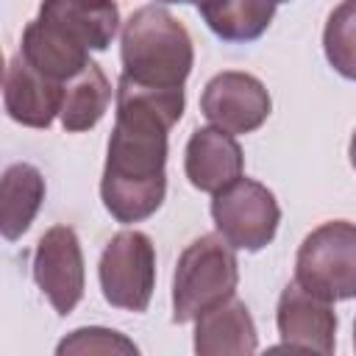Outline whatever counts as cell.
<instances>
[{"instance_id":"cell-1","label":"cell","mask_w":356,"mask_h":356,"mask_svg":"<svg viewBox=\"0 0 356 356\" xmlns=\"http://www.w3.org/2000/svg\"><path fill=\"white\" fill-rule=\"evenodd\" d=\"M184 89H153L120 75L100 197L117 222L153 217L167 195V134L184 117Z\"/></svg>"},{"instance_id":"cell-2","label":"cell","mask_w":356,"mask_h":356,"mask_svg":"<svg viewBox=\"0 0 356 356\" xmlns=\"http://www.w3.org/2000/svg\"><path fill=\"white\" fill-rule=\"evenodd\" d=\"M120 58L122 75L134 83L184 89L195 64V47L184 22L164 6L150 3L125 19L120 33Z\"/></svg>"},{"instance_id":"cell-3","label":"cell","mask_w":356,"mask_h":356,"mask_svg":"<svg viewBox=\"0 0 356 356\" xmlns=\"http://www.w3.org/2000/svg\"><path fill=\"white\" fill-rule=\"evenodd\" d=\"M239 261L220 234L197 236L184 248L172 273V320L192 323L236 292Z\"/></svg>"},{"instance_id":"cell-4","label":"cell","mask_w":356,"mask_h":356,"mask_svg":"<svg viewBox=\"0 0 356 356\" xmlns=\"http://www.w3.org/2000/svg\"><path fill=\"white\" fill-rule=\"evenodd\" d=\"M295 281L325 300L356 298V222L317 225L298 248Z\"/></svg>"},{"instance_id":"cell-5","label":"cell","mask_w":356,"mask_h":356,"mask_svg":"<svg viewBox=\"0 0 356 356\" xmlns=\"http://www.w3.org/2000/svg\"><path fill=\"white\" fill-rule=\"evenodd\" d=\"M211 220L217 225V234L234 250L256 253L275 239L281 206L264 184L239 175L236 181L214 192Z\"/></svg>"},{"instance_id":"cell-6","label":"cell","mask_w":356,"mask_h":356,"mask_svg":"<svg viewBox=\"0 0 356 356\" xmlns=\"http://www.w3.org/2000/svg\"><path fill=\"white\" fill-rule=\"evenodd\" d=\"M100 289L108 306L142 314L150 306L156 286V248L153 239L136 228L120 231L103 248Z\"/></svg>"},{"instance_id":"cell-7","label":"cell","mask_w":356,"mask_h":356,"mask_svg":"<svg viewBox=\"0 0 356 356\" xmlns=\"http://www.w3.org/2000/svg\"><path fill=\"white\" fill-rule=\"evenodd\" d=\"M33 281L50 306L67 317L83 298L86 275H83V250L75 228L53 225L47 228L33 250Z\"/></svg>"},{"instance_id":"cell-8","label":"cell","mask_w":356,"mask_h":356,"mask_svg":"<svg viewBox=\"0 0 356 356\" xmlns=\"http://www.w3.org/2000/svg\"><path fill=\"white\" fill-rule=\"evenodd\" d=\"M200 111L211 125L236 136L261 128L273 111V100L256 75L222 70L203 86Z\"/></svg>"},{"instance_id":"cell-9","label":"cell","mask_w":356,"mask_h":356,"mask_svg":"<svg viewBox=\"0 0 356 356\" xmlns=\"http://www.w3.org/2000/svg\"><path fill=\"white\" fill-rule=\"evenodd\" d=\"M275 325L281 334L278 350L334 353L337 345V314L331 300L309 292L295 278L284 286L275 306Z\"/></svg>"},{"instance_id":"cell-10","label":"cell","mask_w":356,"mask_h":356,"mask_svg":"<svg viewBox=\"0 0 356 356\" xmlns=\"http://www.w3.org/2000/svg\"><path fill=\"white\" fill-rule=\"evenodd\" d=\"M64 83L42 75L19 53L6 67L3 103L14 122L28 128H50L61 111Z\"/></svg>"},{"instance_id":"cell-11","label":"cell","mask_w":356,"mask_h":356,"mask_svg":"<svg viewBox=\"0 0 356 356\" xmlns=\"http://www.w3.org/2000/svg\"><path fill=\"white\" fill-rule=\"evenodd\" d=\"M242 170H245V156L234 134L217 125L192 131L184 153V172L195 189L214 195L231 181H236Z\"/></svg>"},{"instance_id":"cell-12","label":"cell","mask_w":356,"mask_h":356,"mask_svg":"<svg viewBox=\"0 0 356 356\" xmlns=\"http://www.w3.org/2000/svg\"><path fill=\"white\" fill-rule=\"evenodd\" d=\"M39 19L86 50H106L120 31V8L114 0H42Z\"/></svg>"},{"instance_id":"cell-13","label":"cell","mask_w":356,"mask_h":356,"mask_svg":"<svg viewBox=\"0 0 356 356\" xmlns=\"http://www.w3.org/2000/svg\"><path fill=\"white\" fill-rule=\"evenodd\" d=\"M259 334L248 306L231 295L222 303L195 317V353L197 356H245L256 353Z\"/></svg>"},{"instance_id":"cell-14","label":"cell","mask_w":356,"mask_h":356,"mask_svg":"<svg viewBox=\"0 0 356 356\" xmlns=\"http://www.w3.org/2000/svg\"><path fill=\"white\" fill-rule=\"evenodd\" d=\"M19 56L36 67L42 75L64 83L72 75H78L92 58L89 50L78 42H72L70 36H64L58 28L47 25L44 19H31L22 31V42H19Z\"/></svg>"},{"instance_id":"cell-15","label":"cell","mask_w":356,"mask_h":356,"mask_svg":"<svg viewBox=\"0 0 356 356\" xmlns=\"http://www.w3.org/2000/svg\"><path fill=\"white\" fill-rule=\"evenodd\" d=\"M44 178L42 172L28 164V161H17L3 172L0 181V234L6 242L19 239L33 217L39 214L42 203H44Z\"/></svg>"},{"instance_id":"cell-16","label":"cell","mask_w":356,"mask_h":356,"mask_svg":"<svg viewBox=\"0 0 356 356\" xmlns=\"http://www.w3.org/2000/svg\"><path fill=\"white\" fill-rule=\"evenodd\" d=\"M108 100H111V83L106 72L100 70V64L89 61L78 75L64 81L61 111H58L64 131L81 134V131L95 128L103 120Z\"/></svg>"},{"instance_id":"cell-17","label":"cell","mask_w":356,"mask_h":356,"mask_svg":"<svg viewBox=\"0 0 356 356\" xmlns=\"http://www.w3.org/2000/svg\"><path fill=\"white\" fill-rule=\"evenodd\" d=\"M195 6L222 42H253L275 17L273 0H195Z\"/></svg>"},{"instance_id":"cell-18","label":"cell","mask_w":356,"mask_h":356,"mask_svg":"<svg viewBox=\"0 0 356 356\" xmlns=\"http://www.w3.org/2000/svg\"><path fill=\"white\" fill-rule=\"evenodd\" d=\"M323 50L328 64L348 81H356V0H342L325 22Z\"/></svg>"},{"instance_id":"cell-19","label":"cell","mask_w":356,"mask_h":356,"mask_svg":"<svg viewBox=\"0 0 356 356\" xmlns=\"http://www.w3.org/2000/svg\"><path fill=\"white\" fill-rule=\"evenodd\" d=\"M56 353L58 356H64V353H134L136 356L139 348L120 331L86 325V328H75L70 337H64L58 342Z\"/></svg>"},{"instance_id":"cell-20","label":"cell","mask_w":356,"mask_h":356,"mask_svg":"<svg viewBox=\"0 0 356 356\" xmlns=\"http://www.w3.org/2000/svg\"><path fill=\"white\" fill-rule=\"evenodd\" d=\"M348 156H350V164H353V170H356V131H353V136H350V145H348Z\"/></svg>"},{"instance_id":"cell-21","label":"cell","mask_w":356,"mask_h":356,"mask_svg":"<svg viewBox=\"0 0 356 356\" xmlns=\"http://www.w3.org/2000/svg\"><path fill=\"white\" fill-rule=\"evenodd\" d=\"M161 3H195V0H161Z\"/></svg>"},{"instance_id":"cell-22","label":"cell","mask_w":356,"mask_h":356,"mask_svg":"<svg viewBox=\"0 0 356 356\" xmlns=\"http://www.w3.org/2000/svg\"><path fill=\"white\" fill-rule=\"evenodd\" d=\"M353 348H356V323H353Z\"/></svg>"},{"instance_id":"cell-23","label":"cell","mask_w":356,"mask_h":356,"mask_svg":"<svg viewBox=\"0 0 356 356\" xmlns=\"http://www.w3.org/2000/svg\"><path fill=\"white\" fill-rule=\"evenodd\" d=\"M273 3H275V6H278V3H286V0H273Z\"/></svg>"}]
</instances>
